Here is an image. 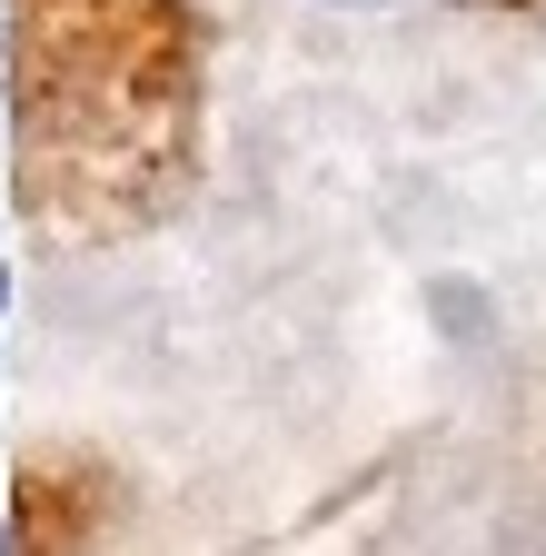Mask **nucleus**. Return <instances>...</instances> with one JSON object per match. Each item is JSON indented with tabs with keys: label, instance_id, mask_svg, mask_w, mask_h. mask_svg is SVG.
Listing matches in <instances>:
<instances>
[{
	"label": "nucleus",
	"instance_id": "obj_1",
	"mask_svg": "<svg viewBox=\"0 0 546 556\" xmlns=\"http://www.w3.org/2000/svg\"><path fill=\"white\" fill-rule=\"evenodd\" d=\"M0 308H11V268H0Z\"/></svg>",
	"mask_w": 546,
	"mask_h": 556
},
{
	"label": "nucleus",
	"instance_id": "obj_2",
	"mask_svg": "<svg viewBox=\"0 0 546 556\" xmlns=\"http://www.w3.org/2000/svg\"><path fill=\"white\" fill-rule=\"evenodd\" d=\"M0 556H11V536H0Z\"/></svg>",
	"mask_w": 546,
	"mask_h": 556
},
{
	"label": "nucleus",
	"instance_id": "obj_3",
	"mask_svg": "<svg viewBox=\"0 0 546 556\" xmlns=\"http://www.w3.org/2000/svg\"><path fill=\"white\" fill-rule=\"evenodd\" d=\"M348 11H368V0H348Z\"/></svg>",
	"mask_w": 546,
	"mask_h": 556
}]
</instances>
